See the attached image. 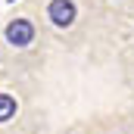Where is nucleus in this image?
<instances>
[{
  "label": "nucleus",
  "mask_w": 134,
  "mask_h": 134,
  "mask_svg": "<svg viewBox=\"0 0 134 134\" xmlns=\"http://www.w3.org/2000/svg\"><path fill=\"white\" fill-rule=\"evenodd\" d=\"M16 115V100L9 94H0V122H9Z\"/></svg>",
  "instance_id": "7ed1b4c3"
},
{
  "label": "nucleus",
  "mask_w": 134,
  "mask_h": 134,
  "mask_svg": "<svg viewBox=\"0 0 134 134\" xmlns=\"http://www.w3.org/2000/svg\"><path fill=\"white\" fill-rule=\"evenodd\" d=\"M47 16H50V22H53V25L66 28V25L75 22V3H72V0H50Z\"/></svg>",
  "instance_id": "f03ea898"
},
{
  "label": "nucleus",
  "mask_w": 134,
  "mask_h": 134,
  "mask_svg": "<svg viewBox=\"0 0 134 134\" xmlns=\"http://www.w3.org/2000/svg\"><path fill=\"white\" fill-rule=\"evenodd\" d=\"M34 37V25L28 19H13L9 25H6V41L13 44V47H28Z\"/></svg>",
  "instance_id": "f257e3e1"
}]
</instances>
